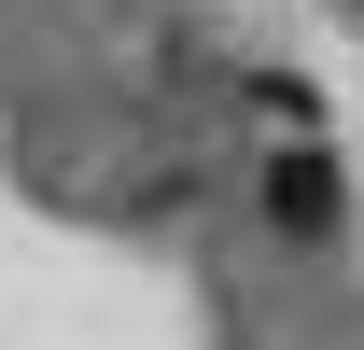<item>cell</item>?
<instances>
[{"instance_id": "cell-1", "label": "cell", "mask_w": 364, "mask_h": 350, "mask_svg": "<svg viewBox=\"0 0 364 350\" xmlns=\"http://www.w3.org/2000/svg\"><path fill=\"white\" fill-rule=\"evenodd\" d=\"M267 211H280V224H322V211H336V169H322V154H280Z\"/></svg>"}]
</instances>
